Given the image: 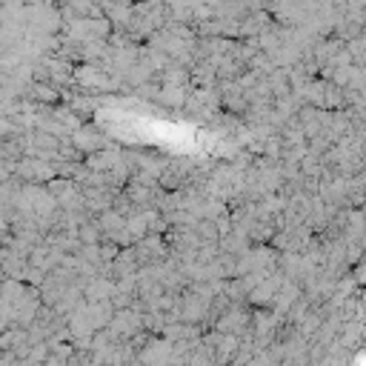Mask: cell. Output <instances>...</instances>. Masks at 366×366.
I'll return each mask as SVG.
<instances>
[{"label": "cell", "instance_id": "cell-1", "mask_svg": "<svg viewBox=\"0 0 366 366\" xmlns=\"http://www.w3.org/2000/svg\"><path fill=\"white\" fill-rule=\"evenodd\" d=\"M32 97L35 100H55V92L49 86H32Z\"/></svg>", "mask_w": 366, "mask_h": 366}, {"label": "cell", "instance_id": "cell-2", "mask_svg": "<svg viewBox=\"0 0 366 366\" xmlns=\"http://www.w3.org/2000/svg\"><path fill=\"white\" fill-rule=\"evenodd\" d=\"M49 4H55V6H66L69 0H49Z\"/></svg>", "mask_w": 366, "mask_h": 366}]
</instances>
